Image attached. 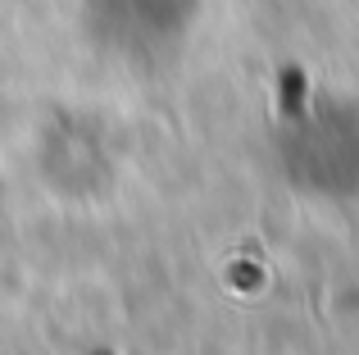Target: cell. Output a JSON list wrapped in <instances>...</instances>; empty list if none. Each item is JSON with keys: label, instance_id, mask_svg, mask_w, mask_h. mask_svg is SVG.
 Listing matches in <instances>:
<instances>
[{"label": "cell", "instance_id": "obj_1", "mask_svg": "<svg viewBox=\"0 0 359 355\" xmlns=\"http://www.w3.org/2000/svg\"><path fill=\"white\" fill-rule=\"evenodd\" d=\"M201 0H78V27L105 60L155 69L191 32Z\"/></svg>", "mask_w": 359, "mask_h": 355}]
</instances>
